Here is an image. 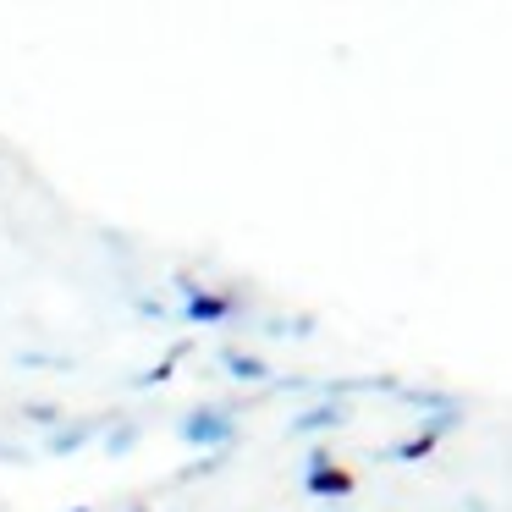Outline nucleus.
Masks as SVG:
<instances>
[{"label": "nucleus", "instance_id": "nucleus-2", "mask_svg": "<svg viewBox=\"0 0 512 512\" xmlns=\"http://www.w3.org/2000/svg\"><path fill=\"white\" fill-rule=\"evenodd\" d=\"M226 364H232V375H237V380H259V375H265V369H259L254 358H237V353L226 358Z\"/></svg>", "mask_w": 512, "mask_h": 512}, {"label": "nucleus", "instance_id": "nucleus-3", "mask_svg": "<svg viewBox=\"0 0 512 512\" xmlns=\"http://www.w3.org/2000/svg\"><path fill=\"white\" fill-rule=\"evenodd\" d=\"M193 314H226L221 298H193Z\"/></svg>", "mask_w": 512, "mask_h": 512}, {"label": "nucleus", "instance_id": "nucleus-1", "mask_svg": "<svg viewBox=\"0 0 512 512\" xmlns=\"http://www.w3.org/2000/svg\"><path fill=\"white\" fill-rule=\"evenodd\" d=\"M232 435V424L215 419V413H199V419H188V441H226Z\"/></svg>", "mask_w": 512, "mask_h": 512}]
</instances>
